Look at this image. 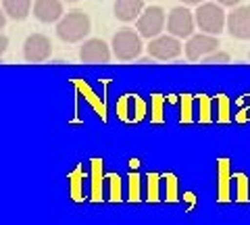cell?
Segmentation results:
<instances>
[{"label": "cell", "instance_id": "cell-5", "mask_svg": "<svg viewBox=\"0 0 250 225\" xmlns=\"http://www.w3.org/2000/svg\"><path fill=\"white\" fill-rule=\"evenodd\" d=\"M194 15L186 6H175L167 17V32L175 38H190L194 34Z\"/></svg>", "mask_w": 250, "mask_h": 225}, {"label": "cell", "instance_id": "cell-15", "mask_svg": "<svg viewBox=\"0 0 250 225\" xmlns=\"http://www.w3.org/2000/svg\"><path fill=\"white\" fill-rule=\"evenodd\" d=\"M6 48H9V38L0 34V57H2V54L6 52Z\"/></svg>", "mask_w": 250, "mask_h": 225}, {"label": "cell", "instance_id": "cell-14", "mask_svg": "<svg viewBox=\"0 0 250 225\" xmlns=\"http://www.w3.org/2000/svg\"><path fill=\"white\" fill-rule=\"evenodd\" d=\"M205 63H229V54H228V52L215 50V52L207 54V57H205Z\"/></svg>", "mask_w": 250, "mask_h": 225}, {"label": "cell", "instance_id": "cell-8", "mask_svg": "<svg viewBox=\"0 0 250 225\" xmlns=\"http://www.w3.org/2000/svg\"><path fill=\"white\" fill-rule=\"evenodd\" d=\"M219 48V40L217 36H210V34H198V36H190V40L186 44V57L190 61H200L205 59L207 54L215 52Z\"/></svg>", "mask_w": 250, "mask_h": 225}, {"label": "cell", "instance_id": "cell-17", "mask_svg": "<svg viewBox=\"0 0 250 225\" xmlns=\"http://www.w3.org/2000/svg\"><path fill=\"white\" fill-rule=\"evenodd\" d=\"M4 23H6V13H4V9H0V29L4 27Z\"/></svg>", "mask_w": 250, "mask_h": 225}, {"label": "cell", "instance_id": "cell-18", "mask_svg": "<svg viewBox=\"0 0 250 225\" xmlns=\"http://www.w3.org/2000/svg\"><path fill=\"white\" fill-rule=\"evenodd\" d=\"M182 2H184V4H190V6H192V4H200V2H205V0H182Z\"/></svg>", "mask_w": 250, "mask_h": 225}, {"label": "cell", "instance_id": "cell-13", "mask_svg": "<svg viewBox=\"0 0 250 225\" xmlns=\"http://www.w3.org/2000/svg\"><path fill=\"white\" fill-rule=\"evenodd\" d=\"M2 9L13 21H23L31 11V0H2Z\"/></svg>", "mask_w": 250, "mask_h": 225}, {"label": "cell", "instance_id": "cell-3", "mask_svg": "<svg viewBox=\"0 0 250 225\" xmlns=\"http://www.w3.org/2000/svg\"><path fill=\"white\" fill-rule=\"evenodd\" d=\"M194 19H196V25L200 27V32L210 36H219L225 27V13L221 9V4H215V2L198 4Z\"/></svg>", "mask_w": 250, "mask_h": 225}, {"label": "cell", "instance_id": "cell-4", "mask_svg": "<svg viewBox=\"0 0 250 225\" xmlns=\"http://www.w3.org/2000/svg\"><path fill=\"white\" fill-rule=\"evenodd\" d=\"M165 21H167V17H165V11H163L161 6H148V9H144L142 15L136 19V29L142 38L152 40V38L163 34Z\"/></svg>", "mask_w": 250, "mask_h": 225}, {"label": "cell", "instance_id": "cell-16", "mask_svg": "<svg viewBox=\"0 0 250 225\" xmlns=\"http://www.w3.org/2000/svg\"><path fill=\"white\" fill-rule=\"evenodd\" d=\"M217 2L221 4V6H238L242 0H217Z\"/></svg>", "mask_w": 250, "mask_h": 225}, {"label": "cell", "instance_id": "cell-6", "mask_svg": "<svg viewBox=\"0 0 250 225\" xmlns=\"http://www.w3.org/2000/svg\"><path fill=\"white\" fill-rule=\"evenodd\" d=\"M148 54L159 61H169L182 54V42L175 36H156L148 44Z\"/></svg>", "mask_w": 250, "mask_h": 225}, {"label": "cell", "instance_id": "cell-10", "mask_svg": "<svg viewBox=\"0 0 250 225\" xmlns=\"http://www.w3.org/2000/svg\"><path fill=\"white\" fill-rule=\"evenodd\" d=\"M80 59L83 63H108L111 59V50H108V44L100 38H90L85 40L83 46L80 48Z\"/></svg>", "mask_w": 250, "mask_h": 225}, {"label": "cell", "instance_id": "cell-11", "mask_svg": "<svg viewBox=\"0 0 250 225\" xmlns=\"http://www.w3.org/2000/svg\"><path fill=\"white\" fill-rule=\"evenodd\" d=\"M62 2L61 0H36L34 17L42 23H54L62 19Z\"/></svg>", "mask_w": 250, "mask_h": 225}, {"label": "cell", "instance_id": "cell-12", "mask_svg": "<svg viewBox=\"0 0 250 225\" xmlns=\"http://www.w3.org/2000/svg\"><path fill=\"white\" fill-rule=\"evenodd\" d=\"M142 11H144L142 0H117L115 2V17L123 23L136 21L142 15Z\"/></svg>", "mask_w": 250, "mask_h": 225}, {"label": "cell", "instance_id": "cell-7", "mask_svg": "<svg viewBox=\"0 0 250 225\" xmlns=\"http://www.w3.org/2000/svg\"><path fill=\"white\" fill-rule=\"evenodd\" d=\"M52 44L44 34H31L25 44H23V59L29 63H42V61L50 59Z\"/></svg>", "mask_w": 250, "mask_h": 225}, {"label": "cell", "instance_id": "cell-2", "mask_svg": "<svg viewBox=\"0 0 250 225\" xmlns=\"http://www.w3.org/2000/svg\"><path fill=\"white\" fill-rule=\"evenodd\" d=\"M136 29L123 27L113 36V54L119 61H134L142 54V40Z\"/></svg>", "mask_w": 250, "mask_h": 225}, {"label": "cell", "instance_id": "cell-1", "mask_svg": "<svg viewBox=\"0 0 250 225\" xmlns=\"http://www.w3.org/2000/svg\"><path fill=\"white\" fill-rule=\"evenodd\" d=\"M92 29V23H90V17L85 15L83 11L75 9L71 13H67L65 17L59 21L57 25V36L61 38L62 42H82L85 36L90 34Z\"/></svg>", "mask_w": 250, "mask_h": 225}, {"label": "cell", "instance_id": "cell-19", "mask_svg": "<svg viewBox=\"0 0 250 225\" xmlns=\"http://www.w3.org/2000/svg\"><path fill=\"white\" fill-rule=\"evenodd\" d=\"M67 2H77V0H67Z\"/></svg>", "mask_w": 250, "mask_h": 225}, {"label": "cell", "instance_id": "cell-9", "mask_svg": "<svg viewBox=\"0 0 250 225\" xmlns=\"http://www.w3.org/2000/svg\"><path fill=\"white\" fill-rule=\"evenodd\" d=\"M228 32L236 40H250V6H238L229 13Z\"/></svg>", "mask_w": 250, "mask_h": 225}]
</instances>
